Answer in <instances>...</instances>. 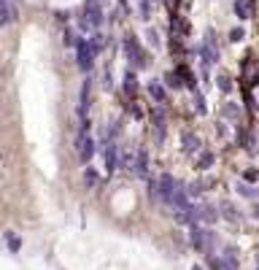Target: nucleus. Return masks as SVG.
Listing matches in <instances>:
<instances>
[{
  "instance_id": "9d476101",
  "label": "nucleus",
  "mask_w": 259,
  "mask_h": 270,
  "mask_svg": "<svg viewBox=\"0 0 259 270\" xmlns=\"http://www.w3.org/2000/svg\"><path fill=\"white\" fill-rule=\"evenodd\" d=\"M219 216H222L224 222H229V225H240V222H243V214L235 208L232 200H222V203H219Z\"/></svg>"
},
{
  "instance_id": "393cba45",
  "label": "nucleus",
  "mask_w": 259,
  "mask_h": 270,
  "mask_svg": "<svg viewBox=\"0 0 259 270\" xmlns=\"http://www.w3.org/2000/svg\"><path fill=\"white\" fill-rule=\"evenodd\" d=\"M146 36H148V43H151L154 49H159V36H157V33L151 30V27H148V33H146Z\"/></svg>"
},
{
  "instance_id": "6e6552de",
  "label": "nucleus",
  "mask_w": 259,
  "mask_h": 270,
  "mask_svg": "<svg viewBox=\"0 0 259 270\" xmlns=\"http://www.w3.org/2000/svg\"><path fill=\"white\" fill-rule=\"evenodd\" d=\"M148 119H151V124H154V135H157V143H165V135H168V116H165L159 108H151Z\"/></svg>"
},
{
  "instance_id": "412c9836",
  "label": "nucleus",
  "mask_w": 259,
  "mask_h": 270,
  "mask_svg": "<svg viewBox=\"0 0 259 270\" xmlns=\"http://www.w3.org/2000/svg\"><path fill=\"white\" fill-rule=\"evenodd\" d=\"M165 84L173 87V89H181V73H178V71H168V73H165Z\"/></svg>"
},
{
  "instance_id": "39448f33",
  "label": "nucleus",
  "mask_w": 259,
  "mask_h": 270,
  "mask_svg": "<svg viewBox=\"0 0 259 270\" xmlns=\"http://www.w3.org/2000/svg\"><path fill=\"white\" fill-rule=\"evenodd\" d=\"M76 149H78V159H81L84 165H89V159L95 157V141H92V135L89 133H78Z\"/></svg>"
},
{
  "instance_id": "aec40b11",
  "label": "nucleus",
  "mask_w": 259,
  "mask_h": 270,
  "mask_svg": "<svg viewBox=\"0 0 259 270\" xmlns=\"http://www.w3.org/2000/svg\"><path fill=\"white\" fill-rule=\"evenodd\" d=\"M249 3H251V0H235V14H238V19H249V16H251Z\"/></svg>"
},
{
  "instance_id": "c85d7f7f",
  "label": "nucleus",
  "mask_w": 259,
  "mask_h": 270,
  "mask_svg": "<svg viewBox=\"0 0 259 270\" xmlns=\"http://www.w3.org/2000/svg\"><path fill=\"white\" fill-rule=\"evenodd\" d=\"M148 3H151V0H148ZM154 3H159V0H154Z\"/></svg>"
},
{
  "instance_id": "4be33fe9",
  "label": "nucleus",
  "mask_w": 259,
  "mask_h": 270,
  "mask_svg": "<svg viewBox=\"0 0 259 270\" xmlns=\"http://www.w3.org/2000/svg\"><path fill=\"white\" fill-rule=\"evenodd\" d=\"M216 84H219V89H222L224 95H229V92H232V78L224 76V73H219V76H216Z\"/></svg>"
},
{
  "instance_id": "a878e982",
  "label": "nucleus",
  "mask_w": 259,
  "mask_h": 270,
  "mask_svg": "<svg viewBox=\"0 0 259 270\" xmlns=\"http://www.w3.org/2000/svg\"><path fill=\"white\" fill-rule=\"evenodd\" d=\"M194 103H197V111L205 114V100H203V95H200L197 89H194Z\"/></svg>"
},
{
  "instance_id": "7c9ffc66",
  "label": "nucleus",
  "mask_w": 259,
  "mask_h": 270,
  "mask_svg": "<svg viewBox=\"0 0 259 270\" xmlns=\"http://www.w3.org/2000/svg\"><path fill=\"white\" fill-rule=\"evenodd\" d=\"M257 270H259V268H257Z\"/></svg>"
},
{
  "instance_id": "cd10ccee",
  "label": "nucleus",
  "mask_w": 259,
  "mask_h": 270,
  "mask_svg": "<svg viewBox=\"0 0 259 270\" xmlns=\"http://www.w3.org/2000/svg\"><path fill=\"white\" fill-rule=\"evenodd\" d=\"M254 214H257V216H259V203H257V205H254Z\"/></svg>"
},
{
  "instance_id": "ddd939ff",
  "label": "nucleus",
  "mask_w": 259,
  "mask_h": 270,
  "mask_svg": "<svg viewBox=\"0 0 259 270\" xmlns=\"http://www.w3.org/2000/svg\"><path fill=\"white\" fill-rule=\"evenodd\" d=\"M148 97H151L154 103H165L168 100V89H165L162 81H151L148 84Z\"/></svg>"
},
{
  "instance_id": "4468645a",
  "label": "nucleus",
  "mask_w": 259,
  "mask_h": 270,
  "mask_svg": "<svg viewBox=\"0 0 259 270\" xmlns=\"http://www.w3.org/2000/svg\"><path fill=\"white\" fill-rule=\"evenodd\" d=\"M235 192H238L243 200H259V189L251 187V184H246V181H238V184H235Z\"/></svg>"
},
{
  "instance_id": "f3484780",
  "label": "nucleus",
  "mask_w": 259,
  "mask_h": 270,
  "mask_svg": "<svg viewBox=\"0 0 259 270\" xmlns=\"http://www.w3.org/2000/svg\"><path fill=\"white\" fill-rule=\"evenodd\" d=\"M146 192H148V200H151V203H159V184H157L154 176L146 179Z\"/></svg>"
},
{
  "instance_id": "1a4fd4ad",
  "label": "nucleus",
  "mask_w": 259,
  "mask_h": 270,
  "mask_svg": "<svg viewBox=\"0 0 259 270\" xmlns=\"http://www.w3.org/2000/svg\"><path fill=\"white\" fill-rule=\"evenodd\" d=\"M148 159H151V157H148V149L141 146L135 152V170H132V176H138L141 181H146L148 176H151V173H148Z\"/></svg>"
},
{
  "instance_id": "0eeeda50",
  "label": "nucleus",
  "mask_w": 259,
  "mask_h": 270,
  "mask_svg": "<svg viewBox=\"0 0 259 270\" xmlns=\"http://www.w3.org/2000/svg\"><path fill=\"white\" fill-rule=\"evenodd\" d=\"M178 141H181V152H184V154H189V157H194V154H197L200 149H203V141H200V135H197V133H192V130H184Z\"/></svg>"
},
{
  "instance_id": "9b49d317",
  "label": "nucleus",
  "mask_w": 259,
  "mask_h": 270,
  "mask_svg": "<svg viewBox=\"0 0 259 270\" xmlns=\"http://www.w3.org/2000/svg\"><path fill=\"white\" fill-rule=\"evenodd\" d=\"M189 243L194 251H205V227H189Z\"/></svg>"
},
{
  "instance_id": "2eb2a0df",
  "label": "nucleus",
  "mask_w": 259,
  "mask_h": 270,
  "mask_svg": "<svg viewBox=\"0 0 259 270\" xmlns=\"http://www.w3.org/2000/svg\"><path fill=\"white\" fill-rule=\"evenodd\" d=\"M124 95L127 97H135V92H138V71H127L124 73Z\"/></svg>"
},
{
  "instance_id": "f03ea898",
  "label": "nucleus",
  "mask_w": 259,
  "mask_h": 270,
  "mask_svg": "<svg viewBox=\"0 0 259 270\" xmlns=\"http://www.w3.org/2000/svg\"><path fill=\"white\" fill-rule=\"evenodd\" d=\"M100 25H103V8H100V3H97V0H86V5H84V19H81V30L92 33V30H97Z\"/></svg>"
},
{
  "instance_id": "f8f14e48",
  "label": "nucleus",
  "mask_w": 259,
  "mask_h": 270,
  "mask_svg": "<svg viewBox=\"0 0 259 270\" xmlns=\"http://www.w3.org/2000/svg\"><path fill=\"white\" fill-rule=\"evenodd\" d=\"M119 168H122L124 173H132V170H135V152L119 149Z\"/></svg>"
},
{
  "instance_id": "b1692460",
  "label": "nucleus",
  "mask_w": 259,
  "mask_h": 270,
  "mask_svg": "<svg viewBox=\"0 0 259 270\" xmlns=\"http://www.w3.org/2000/svg\"><path fill=\"white\" fill-rule=\"evenodd\" d=\"M243 181H246V184H257V181H259V170H257V168H246V170H243Z\"/></svg>"
},
{
  "instance_id": "6ab92c4d",
  "label": "nucleus",
  "mask_w": 259,
  "mask_h": 270,
  "mask_svg": "<svg viewBox=\"0 0 259 270\" xmlns=\"http://www.w3.org/2000/svg\"><path fill=\"white\" fill-rule=\"evenodd\" d=\"M97 179H100V173H97V170L95 168H92V165H86V168H84V187H95V184H97Z\"/></svg>"
},
{
  "instance_id": "f257e3e1",
  "label": "nucleus",
  "mask_w": 259,
  "mask_h": 270,
  "mask_svg": "<svg viewBox=\"0 0 259 270\" xmlns=\"http://www.w3.org/2000/svg\"><path fill=\"white\" fill-rule=\"evenodd\" d=\"M124 54H127L130 65L138 68V71L148 65V57H146V51H143V46L138 43L135 36H127V38H124Z\"/></svg>"
},
{
  "instance_id": "dca6fc26",
  "label": "nucleus",
  "mask_w": 259,
  "mask_h": 270,
  "mask_svg": "<svg viewBox=\"0 0 259 270\" xmlns=\"http://www.w3.org/2000/svg\"><path fill=\"white\" fill-rule=\"evenodd\" d=\"M214 165H216V154L214 152H203V154H200V159L194 162V168H197V170H211Z\"/></svg>"
},
{
  "instance_id": "7ed1b4c3",
  "label": "nucleus",
  "mask_w": 259,
  "mask_h": 270,
  "mask_svg": "<svg viewBox=\"0 0 259 270\" xmlns=\"http://www.w3.org/2000/svg\"><path fill=\"white\" fill-rule=\"evenodd\" d=\"M95 49H92L89 41H84V38H78L76 41V62L78 68H81V73H89L92 68H95Z\"/></svg>"
},
{
  "instance_id": "c756f323",
  "label": "nucleus",
  "mask_w": 259,
  "mask_h": 270,
  "mask_svg": "<svg viewBox=\"0 0 259 270\" xmlns=\"http://www.w3.org/2000/svg\"><path fill=\"white\" fill-rule=\"evenodd\" d=\"M97 3H103V0H97Z\"/></svg>"
},
{
  "instance_id": "a211bd4d",
  "label": "nucleus",
  "mask_w": 259,
  "mask_h": 270,
  "mask_svg": "<svg viewBox=\"0 0 259 270\" xmlns=\"http://www.w3.org/2000/svg\"><path fill=\"white\" fill-rule=\"evenodd\" d=\"M222 114H224V119H227V122H238L240 108L235 106V103H224V106H222Z\"/></svg>"
},
{
  "instance_id": "bb28decb",
  "label": "nucleus",
  "mask_w": 259,
  "mask_h": 270,
  "mask_svg": "<svg viewBox=\"0 0 259 270\" xmlns=\"http://www.w3.org/2000/svg\"><path fill=\"white\" fill-rule=\"evenodd\" d=\"M243 36H246V30H243V27H235V30L229 33V38H232V41H243Z\"/></svg>"
},
{
  "instance_id": "5701e85b",
  "label": "nucleus",
  "mask_w": 259,
  "mask_h": 270,
  "mask_svg": "<svg viewBox=\"0 0 259 270\" xmlns=\"http://www.w3.org/2000/svg\"><path fill=\"white\" fill-rule=\"evenodd\" d=\"M5 243H8V249H11V251H19V249H22L19 235H14V232H5Z\"/></svg>"
},
{
  "instance_id": "423d86ee",
  "label": "nucleus",
  "mask_w": 259,
  "mask_h": 270,
  "mask_svg": "<svg viewBox=\"0 0 259 270\" xmlns=\"http://www.w3.org/2000/svg\"><path fill=\"white\" fill-rule=\"evenodd\" d=\"M103 162H106L108 173H113V170L119 168V146H116V141H111V138L103 143Z\"/></svg>"
},
{
  "instance_id": "20e7f679",
  "label": "nucleus",
  "mask_w": 259,
  "mask_h": 270,
  "mask_svg": "<svg viewBox=\"0 0 259 270\" xmlns=\"http://www.w3.org/2000/svg\"><path fill=\"white\" fill-rule=\"evenodd\" d=\"M159 184V203H165V205H170V200H173V192H176V187H178V179L173 173H162L157 179Z\"/></svg>"
}]
</instances>
